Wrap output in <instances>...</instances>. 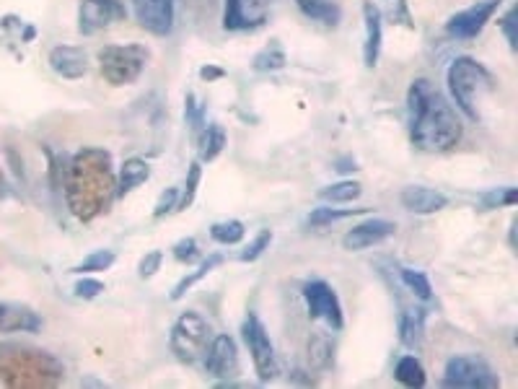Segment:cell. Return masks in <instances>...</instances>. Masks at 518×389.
Instances as JSON below:
<instances>
[{
    "instance_id": "obj_28",
    "label": "cell",
    "mask_w": 518,
    "mask_h": 389,
    "mask_svg": "<svg viewBox=\"0 0 518 389\" xmlns=\"http://www.w3.org/2000/svg\"><path fill=\"white\" fill-rule=\"evenodd\" d=\"M254 71H280V68H285V52L280 45H270L265 47L262 52H257L254 55V63H252Z\"/></svg>"
},
{
    "instance_id": "obj_26",
    "label": "cell",
    "mask_w": 518,
    "mask_h": 389,
    "mask_svg": "<svg viewBox=\"0 0 518 389\" xmlns=\"http://www.w3.org/2000/svg\"><path fill=\"white\" fill-rule=\"evenodd\" d=\"M399 281H402V286H405L412 296H417V299H423V301L433 299V288H430L428 275L420 273V270L399 268Z\"/></svg>"
},
{
    "instance_id": "obj_41",
    "label": "cell",
    "mask_w": 518,
    "mask_h": 389,
    "mask_svg": "<svg viewBox=\"0 0 518 389\" xmlns=\"http://www.w3.org/2000/svg\"><path fill=\"white\" fill-rule=\"evenodd\" d=\"M272 0H244V11H247L249 19L254 21V24H262L265 21V11L267 6H270Z\"/></svg>"
},
{
    "instance_id": "obj_20",
    "label": "cell",
    "mask_w": 518,
    "mask_h": 389,
    "mask_svg": "<svg viewBox=\"0 0 518 389\" xmlns=\"http://www.w3.org/2000/svg\"><path fill=\"white\" fill-rule=\"evenodd\" d=\"M151 177V166L143 159H127L120 169V179H117V198H125L133 190H138L143 182Z\"/></svg>"
},
{
    "instance_id": "obj_9",
    "label": "cell",
    "mask_w": 518,
    "mask_h": 389,
    "mask_svg": "<svg viewBox=\"0 0 518 389\" xmlns=\"http://www.w3.org/2000/svg\"><path fill=\"white\" fill-rule=\"evenodd\" d=\"M127 8L122 0H81L78 6V32L83 37L109 29V26L125 21Z\"/></svg>"
},
{
    "instance_id": "obj_3",
    "label": "cell",
    "mask_w": 518,
    "mask_h": 389,
    "mask_svg": "<svg viewBox=\"0 0 518 389\" xmlns=\"http://www.w3.org/2000/svg\"><path fill=\"white\" fill-rule=\"evenodd\" d=\"M65 379V366L52 353L19 343H0V382L11 389H52Z\"/></svg>"
},
{
    "instance_id": "obj_32",
    "label": "cell",
    "mask_w": 518,
    "mask_h": 389,
    "mask_svg": "<svg viewBox=\"0 0 518 389\" xmlns=\"http://www.w3.org/2000/svg\"><path fill=\"white\" fill-rule=\"evenodd\" d=\"M114 265V252L112 249H99V252H91L81 265L73 268V273H102Z\"/></svg>"
},
{
    "instance_id": "obj_1",
    "label": "cell",
    "mask_w": 518,
    "mask_h": 389,
    "mask_svg": "<svg viewBox=\"0 0 518 389\" xmlns=\"http://www.w3.org/2000/svg\"><path fill=\"white\" fill-rule=\"evenodd\" d=\"M407 112H410V141L423 154H446L462 141V120L446 96L428 78L412 81L407 91Z\"/></svg>"
},
{
    "instance_id": "obj_36",
    "label": "cell",
    "mask_w": 518,
    "mask_h": 389,
    "mask_svg": "<svg viewBox=\"0 0 518 389\" xmlns=\"http://www.w3.org/2000/svg\"><path fill=\"white\" fill-rule=\"evenodd\" d=\"M179 187H169V190L158 198L156 208H153V218H164L169 216L171 211H177V203H179Z\"/></svg>"
},
{
    "instance_id": "obj_17",
    "label": "cell",
    "mask_w": 518,
    "mask_h": 389,
    "mask_svg": "<svg viewBox=\"0 0 518 389\" xmlns=\"http://www.w3.org/2000/svg\"><path fill=\"white\" fill-rule=\"evenodd\" d=\"M402 205H405L410 213H417V216H430V213L443 211L449 205V198L438 190H430V187L423 185H410L402 190L399 195Z\"/></svg>"
},
{
    "instance_id": "obj_31",
    "label": "cell",
    "mask_w": 518,
    "mask_h": 389,
    "mask_svg": "<svg viewBox=\"0 0 518 389\" xmlns=\"http://www.w3.org/2000/svg\"><path fill=\"white\" fill-rule=\"evenodd\" d=\"M244 234H247V229L241 221H221V224H213V229H210V236L218 244H239Z\"/></svg>"
},
{
    "instance_id": "obj_5",
    "label": "cell",
    "mask_w": 518,
    "mask_h": 389,
    "mask_svg": "<svg viewBox=\"0 0 518 389\" xmlns=\"http://www.w3.org/2000/svg\"><path fill=\"white\" fill-rule=\"evenodd\" d=\"M210 345V325L197 312H184L171 327L169 348L177 361L192 366L203 361Z\"/></svg>"
},
{
    "instance_id": "obj_4",
    "label": "cell",
    "mask_w": 518,
    "mask_h": 389,
    "mask_svg": "<svg viewBox=\"0 0 518 389\" xmlns=\"http://www.w3.org/2000/svg\"><path fill=\"white\" fill-rule=\"evenodd\" d=\"M446 81H449L456 107L462 109L469 120H480V102L495 89L493 73L474 58H456L446 73Z\"/></svg>"
},
{
    "instance_id": "obj_43",
    "label": "cell",
    "mask_w": 518,
    "mask_h": 389,
    "mask_svg": "<svg viewBox=\"0 0 518 389\" xmlns=\"http://www.w3.org/2000/svg\"><path fill=\"white\" fill-rule=\"evenodd\" d=\"M223 71L221 68H203L200 71V78H205V81H213V78H221Z\"/></svg>"
},
{
    "instance_id": "obj_7",
    "label": "cell",
    "mask_w": 518,
    "mask_h": 389,
    "mask_svg": "<svg viewBox=\"0 0 518 389\" xmlns=\"http://www.w3.org/2000/svg\"><path fill=\"white\" fill-rule=\"evenodd\" d=\"M443 384L456 389H495L500 387V377L495 369L480 356H454L446 364Z\"/></svg>"
},
{
    "instance_id": "obj_40",
    "label": "cell",
    "mask_w": 518,
    "mask_h": 389,
    "mask_svg": "<svg viewBox=\"0 0 518 389\" xmlns=\"http://www.w3.org/2000/svg\"><path fill=\"white\" fill-rule=\"evenodd\" d=\"M161 262H164V255H161L158 249L148 252V255L140 260V278H153V275L158 273V268H161Z\"/></svg>"
},
{
    "instance_id": "obj_39",
    "label": "cell",
    "mask_w": 518,
    "mask_h": 389,
    "mask_svg": "<svg viewBox=\"0 0 518 389\" xmlns=\"http://www.w3.org/2000/svg\"><path fill=\"white\" fill-rule=\"evenodd\" d=\"M104 294V283L102 281H94V278H83V281L76 283V296L78 299H96V296Z\"/></svg>"
},
{
    "instance_id": "obj_22",
    "label": "cell",
    "mask_w": 518,
    "mask_h": 389,
    "mask_svg": "<svg viewBox=\"0 0 518 389\" xmlns=\"http://www.w3.org/2000/svg\"><path fill=\"white\" fill-rule=\"evenodd\" d=\"M296 3L309 19L322 21L327 26H335L340 21V6L335 0H296Z\"/></svg>"
},
{
    "instance_id": "obj_38",
    "label": "cell",
    "mask_w": 518,
    "mask_h": 389,
    "mask_svg": "<svg viewBox=\"0 0 518 389\" xmlns=\"http://www.w3.org/2000/svg\"><path fill=\"white\" fill-rule=\"evenodd\" d=\"M187 122H190V125H192V130H195V135L203 133V128H205L203 107L197 104L195 94H187Z\"/></svg>"
},
{
    "instance_id": "obj_34",
    "label": "cell",
    "mask_w": 518,
    "mask_h": 389,
    "mask_svg": "<svg viewBox=\"0 0 518 389\" xmlns=\"http://www.w3.org/2000/svg\"><path fill=\"white\" fill-rule=\"evenodd\" d=\"M516 200H518L516 187H500V190L482 195L480 211H493V208H503V205H516Z\"/></svg>"
},
{
    "instance_id": "obj_29",
    "label": "cell",
    "mask_w": 518,
    "mask_h": 389,
    "mask_svg": "<svg viewBox=\"0 0 518 389\" xmlns=\"http://www.w3.org/2000/svg\"><path fill=\"white\" fill-rule=\"evenodd\" d=\"M200 179H203V166L200 161L190 166V172H187V182H184V190L179 192V203H177V211H187L192 205L197 195V187H200Z\"/></svg>"
},
{
    "instance_id": "obj_15",
    "label": "cell",
    "mask_w": 518,
    "mask_h": 389,
    "mask_svg": "<svg viewBox=\"0 0 518 389\" xmlns=\"http://www.w3.org/2000/svg\"><path fill=\"white\" fill-rule=\"evenodd\" d=\"M52 71L57 73L60 78H68V81H78L89 73V58L81 47L73 45H60L52 47L50 58H47Z\"/></svg>"
},
{
    "instance_id": "obj_19",
    "label": "cell",
    "mask_w": 518,
    "mask_h": 389,
    "mask_svg": "<svg viewBox=\"0 0 518 389\" xmlns=\"http://www.w3.org/2000/svg\"><path fill=\"white\" fill-rule=\"evenodd\" d=\"M425 335V309L420 307H402V314H399V338L407 348H420Z\"/></svg>"
},
{
    "instance_id": "obj_44",
    "label": "cell",
    "mask_w": 518,
    "mask_h": 389,
    "mask_svg": "<svg viewBox=\"0 0 518 389\" xmlns=\"http://www.w3.org/2000/svg\"><path fill=\"white\" fill-rule=\"evenodd\" d=\"M6 190V177H3V169H0V192Z\"/></svg>"
},
{
    "instance_id": "obj_24",
    "label": "cell",
    "mask_w": 518,
    "mask_h": 389,
    "mask_svg": "<svg viewBox=\"0 0 518 389\" xmlns=\"http://www.w3.org/2000/svg\"><path fill=\"white\" fill-rule=\"evenodd\" d=\"M221 262H223V257H221V255H210L208 260H205L203 265H200V268L195 270V273L184 275L182 281H179L177 286H174V291H171V301H179V299H182V296L187 294V291H190L192 286H197V283L203 281V278H208V275L213 273V270L218 268V265H221Z\"/></svg>"
},
{
    "instance_id": "obj_14",
    "label": "cell",
    "mask_w": 518,
    "mask_h": 389,
    "mask_svg": "<svg viewBox=\"0 0 518 389\" xmlns=\"http://www.w3.org/2000/svg\"><path fill=\"white\" fill-rule=\"evenodd\" d=\"M397 224L394 221H386V218H371V221H363V224L353 226L348 234L342 236V247L348 252H361V249L373 247V244L386 242L389 236H394Z\"/></svg>"
},
{
    "instance_id": "obj_25",
    "label": "cell",
    "mask_w": 518,
    "mask_h": 389,
    "mask_svg": "<svg viewBox=\"0 0 518 389\" xmlns=\"http://www.w3.org/2000/svg\"><path fill=\"white\" fill-rule=\"evenodd\" d=\"M254 21L244 11V0H226L223 6V29L228 32H241V29H254Z\"/></svg>"
},
{
    "instance_id": "obj_8",
    "label": "cell",
    "mask_w": 518,
    "mask_h": 389,
    "mask_svg": "<svg viewBox=\"0 0 518 389\" xmlns=\"http://www.w3.org/2000/svg\"><path fill=\"white\" fill-rule=\"evenodd\" d=\"M241 332H244V343H247L249 353H252V364L254 371H257L259 382H272V379H278L280 364L265 325H262L254 314H249L244 327H241Z\"/></svg>"
},
{
    "instance_id": "obj_37",
    "label": "cell",
    "mask_w": 518,
    "mask_h": 389,
    "mask_svg": "<svg viewBox=\"0 0 518 389\" xmlns=\"http://www.w3.org/2000/svg\"><path fill=\"white\" fill-rule=\"evenodd\" d=\"M174 257H177L179 262H184V265H192V262L200 257V249H197L195 239H182V242L174 244Z\"/></svg>"
},
{
    "instance_id": "obj_35",
    "label": "cell",
    "mask_w": 518,
    "mask_h": 389,
    "mask_svg": "<svg viewBox=\"0 0 518 389\" xmlns=\"http://www.w3.org/2000/svg\"><path fill=\"white\" fill-rule=\"evenodd\" d=\"M270 242H272V231H270V229L259 231V234L254 236V242L249 244V247L244 249V252H241L239 260H241V262H254V260H259V257L265 255V249L270 247Z\"/></svg>"
},
{
    "instance_id": "obj_27",
    "label": "cell",
    "mask_w": 518,
    "mask_h": 389,
    "mask_svg": "<svg viewBox=\"0 0 518 389\" xmlns=\"http://www.w3.org/2000/svg\"><path fill=\"white\" fill-rule=\"evenodd\" d=\"M361 185L353 182V179H345V182H337V185H329L319 192V198L327 200V203H353V200L361 198Z\"/></svg>"
},
{
    "instance_id": "obj_13",
    "label": "cell",
    "mask_w": 518,
    "mask_h": 389,
    "mask_svg": "<svg viewBox=\"0 0 518 389\" xmlns=\"http://www.w3.org/2000/svg\"><path fill=\"white\" fill-rule=\"evenodd\" d=\"M138 24L156 37H166L174 26V0H133Z\"/></svg>"
},
{
    "instance_id": "obj_18",
    "label": "cell",
    "mask_w": 518,
    "mask_h": 389,
    "mask_svg": "<svg viewBox=\"0 0 518 389\" xmlns=\"http://www.w3.org/2000/svg\"><path fill=\"white\" fill-rule=\"evenodd\" d=\"M42 330V319L26 304H13L6 301L0 304V332H39Z\"/></svg>"
},
{
    "instance_id": "obj_6",
    "label": "cell",
    "mask_w": 518,
    "mask_h": 389,
    "mask_svg": "<svg viewBox=\"0 0 518 389\" xmlns=\"http://www.w3.org/2000/svg\"><path fill=\"white\" fill-rule=\"evenodd\" d=\"M148 50L140 45H107L99 50V68L104 81L112 86H127L140 78L146 71Z\"/></svg>"
},
{
    "instance_id": "obj_12",
    "label": "cell",
    "mask_w": 518,
    "mask_h": 389,
    "mask_svg": "<svg viewBox=\"0 0 518 389\" xmlns=\"http://www.w3.org/2000/svg\"><path fill=\"white\" fill-rule=\"evenodd\" d=\"M205 371L208 377L228 382L239 374V348H236L234 338L228 335H218L210 340L208 353H205Z\"/></svg>"
},
{
    "instance_id": "obj_23",
    "label": "cell",
    "mask_w": 518,
    "mask_h": 389,
    "mask_svg": "<svg viewBox=\"0 0 518 389\" xmlns=\"http://www.w3.org/2000/svg\"><path fill=\"white\" fill-rule=\"evenodd\" d=\"M394 377H397L399 384H405V387L412 389H420L425 387V369L423 364L417 361L415 356H402L397 361V371H394Z\"/></svg>"
},
{
    "instance_id": "obj_16",
    "label": "cell",
    "mask_w": 518,
    "mask_h": 389,
    "mask_svg": "<svg viewBox=\"0 0 518 389\" xmlns=\"http://www.w3.org/2000/svg\"><path fill=\"white\" fill-rule=\"evenodd\" d=\"M363 26H366V42H363V63L366 68H376L384 42V26H381V11L373 6V0L363 3Z\"/></svg>"
},
{
    "instance_id": "obj_30",
    "label": "cell",
    "mask_w": 518,
    "mask_h": 389,
    "mask_svg": "<svg viewBox=\"0 0 518 389\" xmlns=\"http://www.w3.org/2000/svg\"><path fill=\"white\" fill-rule=\"evenodd\" d=\"M309 358L314 369H324L332 361V343H329L327 335L316 332L314 338L309 340Z\"/></svg>"
},
{
    "instance_id": "obj_21",
    "label": "cell",
    "mask_w": 518,
    "mask_h": 389,
    "mask_svg": "<svg viewBox=\"0 0 518 389\" xmlns=\"http://www.w3.org/2000/svg\"><path fill=\"white\" fill-rule=\"evenodd\" d=\"M197 143H200V161L218 159L223 148H226V130L210 122L203 128V133L197 135Z\"/></svg>"
},
{
    "instance_id": "obj_11",
    "label": "cell",
    "mask_w": 518,
    "mask_h": 389,
    "mask_svg": "<svg viewBox=\"0 0 518 389\" xmlns=\"http://www.w3.org/2000/svg\"><path fill=\"white\" fill-rule=\"evenodd\" d=\"M304 299H306V307H309L311 317L327 322L332 330H342L345 319H342L340 299H337V294L332 291V286H329V283H324V281L306 283Z\"/></svg>"
},
{
    "instance_id": "obj_42",
    "label": "cell",
    "mask_w": 518,
    "mask_h": 389,
    "mask_svg": "<svg viewBox=\"0 0 518 389\" xmlns=\"http://www.w3.org/2000/svg\"><path fill=\"white\" fill-rule=\"evenodd\" d=\"M500 26H503V32H506V39H508V45H511V50H516V8H511V11L500 19Z\"/></svg>"
},
{
    "instance_id": "obj_33",
    "label": "cell",
    "mask_w": 518,
    "mask_h": 389,
    "mask_svg": "<svg viewBox=\"0 0 518 389\" xmlns=\"http://www.w3.org/2000/svg\"><path fill=\"white\" fill-rule=\"evenodd\" d=\"M353 213H361V208H350V211H337V208H316V211H311V216L306 218V224L314 226V229H322V226L335 224V221H342V218L353 216Z\"/></svg>"
},
{
    "instance_id": "obj_10",
    "label": "cell",
    "mask_w": 518,
    "mask_h": 389,
    "mask_svg": "<svg viewBox=\"0 0 518 389\" xmlns=\"http://www.w3.org/2000/svg\"><path fill=\"white\" fill-rule=\"evenodd\" d=\"M500 3H503V0H482V3H474V6L454 13V16L446 21V34L454 39H474L485 29L487 21L498 13Z\"/></svg>"
},
{
    "instance_id": "obj_2",
    "label": "cell",
    "mask_w": 518,
    "mask_h": 389,
    "mask_svg": "<svg viewBox=\"0 0 518 389\" xmlns=\"http://www.w3.org/2000/svg\"><path fill=\"white\" fill-rule=\"evenodd\" d=\"M65 203L70 213L89 224L102 216L117 195V179L112 172V156L104 148H81L65 172Z\"/></svg>"
}]
</instances>
